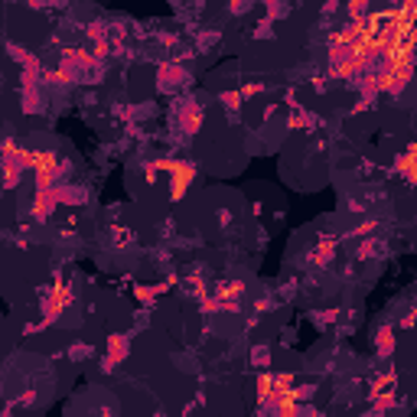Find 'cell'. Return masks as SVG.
<instances>
[{"label": "cell", "mask_w": 417, "mask_h": 417, "mask_svg": "<svg viewBox=\"0 0 417 417\" xmlns=\"http://www.w3.org/2000/svg\"><path fill=\"white\" fill-rule=\"evenodd\" d=\"M65 303H68V290H65V287H59V290H55V300H49V310L55 313V310L65 307Z\"/></svg>", "instance_id": "6da1fadb"}]
</instances>
